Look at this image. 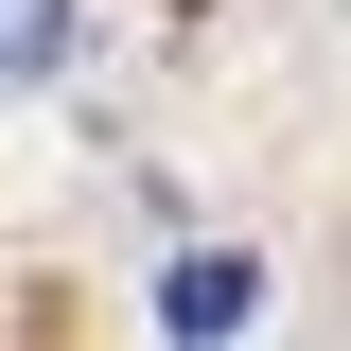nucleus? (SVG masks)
I'll return each instance as SVG.
<instances>
[{
  "label": "nucleus",
  "instance_id": "f03ea898",
  "mask_svg": "<svg viewBox=\"0 0 351 351\" xmlns=\"http://www.w3.org/2000/svg\"><path fill=\"white\" fill-rule=\"evenodd\" d=\"M53 53H71V0H0V88H36Z\"/></svg>",
  "mask_w": 351,
  "mask_h": 351
},
{
  "label": "nucleus",
  "instance_id": "f257e3e1",
  "mask_svg": "<svg viewBox=\"0 0 351 351\" xmlns=\"http://www.w3.org/2000/svg\"><path fill=\"white\" fill-rule=\"evenodd\" d=\"M246 316H263V263H228V246H176L158 263V334L176 351H228Z\"/></svg>",
  "mask_w": 351,
  "mask_h": 351
}]
</instances>
